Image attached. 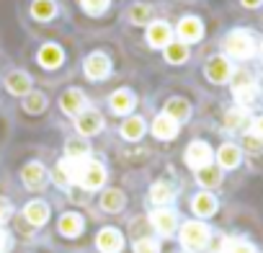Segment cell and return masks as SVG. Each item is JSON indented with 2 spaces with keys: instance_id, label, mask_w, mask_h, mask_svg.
Returning a JSON list of instances; mask_svg holds the SVG:
<instances>
[{
  "instance_id": "obj_31",
  "label": "cell",
  "mask_w": 263,
  "mask_h": 253,
  "mask_svg": "<svg viewBox=\"0 0 263 253\" xmlns=\"http://www.w3.org/2000/svg\"><path fill=\"white\" fill-rule=\"evenodd\" d=\"M232 70H235V65H232L219 49L206 52V55L201 57V62H199V75H201V80H204L209 88H227Z\"/></svg>"
},
{
  "instance_id": "obj_1",
  "label": "cell",
  "mask_w": 263,
  "mask_h": 253,
  "mask_svg": "<svg viewBox=\"0 0 263 253\" xmlns=\"http://www.w3.org/2000/svg\"><path fill=\"white\" fill-rule=\"evenodd\" d=\"M132 75H140V62L126 49L119 31L80 37V57L75 73V80L80 85L98 93Z\"/></svg>"
},
{
  "instance_id": "obj_40",
  "label": "cell",
  "mask_w": 263,
  "mask_h": 253,
  "mask_svg": "<svg viewBox=\"0 0 263 253\" xmlns=\"http://www.w3.org/2000/svg\"><path fill=\"white\" fill-rule=\"evenodd\" d=\"M240 150H242V155H263V140L258 137V135H253V132H242L240 135Z\"/></svg>"
},
{
  "instance_id": "obj_11",
  "label": "cell",
  "mask_w": 263,
  "mask_h": 253,
  "mask_svg": "<svg viewBox=\"0 0 263 253\" xmlns=\"http://www.w3.org/2000/svg\"><path fill=\"white\" fill-rule=\"evenodd\" d=\"M168 19L178 42L199 49L212 34V21L199 0H168Z\"/></svg>"
},
{
  "instance_id": "obj_27",
  "label": "cell",
  "mask_w": 263,
  "mask_h": 253,
  "mask_svg": "<svg viewBox=\"0 0 263 253\" xmlns=\"http://www.w3.org/2000/svg\"><path fill=\"white\" fill-rule=\"evenodd\" d=\"M78 171L80 163H72L67 158H62L54 148L52 153V163H49V191L62 202L72 189H78Z\"/></svg>"
},
{
  "instance_id": "obj_23",
  "label": "cell",
  "mask_w": 263,
  "mask_h": 253,
  "mask_svg": "<svg viewBox=\"0 0 263 253\" xmlns=\"http://www.w3.org/2000/svg\"><path fill=\"white\" fill-rule=\"evenodd\" d=\"M258 44H260V39L250 29L235 26V29H230V31L222 34L217 49L235 65V62H250L253 57H258Z\"/></svg>"
},
{
  "instance_id": "obj_49",
  "label": "cell",
  "mask_w": 263,
  "mask_h": 253,
  "mask_svg": "<svg viewBox=\"0 0 263 253\" xmlns=\"http://www.w3.org/2000/svg\"><path fill=\"white\" fill-rule=\"evenodd\" d=\"M0 176H3V168H0Z\"/></svg>"
},
{
  "instance_id": "obj_22",
  "label": "cell",
  "mask_w": 263,
  "mask_h": 253,
  "mask_svg": "<svg viewBox=\"0 0 263 253\" xmlns=\"http://www.w3.org/2000/svg\"><path fill=\"white\" fill-rule=\"evenodd\" d=\"M114 166L108 160V155L103 150H98L96 155H90L85 163H80V171H78V189L85 194V196H93L98 194L111 178H114Z\"/></svg>"
},
{
  "instance_id": "obj_24",
  "label": "cell",
  "mask_w": 263,
  "mask_h": 253,
  "mask_svg": "<svg viewBox=\"0 0 263 253\" xmlns=\"http://www.w3.org/2000/svg\"><path fill=\"white\" fill-rule=\"evenodd\" d=\"M212 238H214V227L209 222H201V220H194V217H183L173 243L178 245V250H186V253H206Z\"/></svg>"
},
{
  "instance_id": "obj_38",
  "label": "cell",
  "mask_w": 263,
  "mask_h": 253,
  "mask_svg": "<svg viewBox=\"0 0 263 253\" xmlns=\"http://www.w3.org/2000/svg\"><path fill=\"white\" fill-rule=\"evenodd\" d=\"M189 178H191L194 189H201V191H217L224 184V173L214 163L212 166H204V168H199L194 173H189Z\"/></svg>"
},
{
  "instance_id": "obj_17",
  "label": "cell",
  "mask_w": 263,
  "mask_h": 253,
  "mask_svg": "<svg viewBox=\"0 0 263 253\" xmlns=\"http://www.w3.org/2000/svg\"><path fill=\"white\" fill-rule=\"evenodd\" d=\"M165 13H168V0H124L116 31L121 37H132L150 26L153 21L163 19Z\"/></svg>"
},
{
  "instance_id": "obj_5",
  "label": "cell",
  "mask_w": 263,
  "mask_h": 253,
  "mask_svg": "<svg viewBox=\"0 0 263 253\" xmlns=\"http://www.w3.org/2000/svg\"><path fill=\"white\" fill-rule=\"evenodd\" d=\"M140 181L137 176H124V173H114V178L90 196L88 209L93 212V217L98 222H121L124 217H129L135 209H140Z\"/></svg>"
},
{
  "instance_id": "obj_41",
  "label": "cell",
  "mask_w": 263,
  "mask_h": 253,
  "mask_svg": "<svg viewBox=\"0 0 263 253\" xmlns=\"http://www.w3.org/2000/svg\"><path fill=\"white\" fill-rule=\"evenodd\" d=\"M219 253H258L245 238H232V235H224V243H222V250Z\"/></svg>"
},
{
  "instance_id": "obj_32",
  "label": "cell",
  "mask_w": 263,
  "mask_h": 253,
  "mask_svg": "<svg viewBox=\"0 0 263 253\" xmlns=\"http://www.w3.org/2000/svg\"><path fill=\"white\" fill-rule=\"evenodd\" d=\"M194 60H196V49L178 42V39H173L150 65H155L158 70H165V73H181L189 65H194Z\"/></svg>"
},
{
  "instance_id": "obj_9",
  "label": "cell",
  "mask_w": 263,
  "mask_h": 253,
  "mask_svg": "<svg viewBox=\"0 0 263 253\" xmlns=\"http://www.w3.org/2000/svg\"><path fill=\"white\" fill-rule=\"evenodd\" d=\"M183 191H186V181H183L181 171L168 158H163L155 168H150L142 176V181H140V204H142V209L178 207Z\"/></svg>"
},
{
  "instance_id": "obj_29",
  "label": "cell",
  "mask_w": 263,
  "mask_h": 253,
  "mask_svg": "<svg viewBox=\"0 0 263 253\" xmlns=\"http://www.w3.org/2000/svg\"><path fill=\"white\" fill-rule=\"evenodd\" d=\"M227 88H230L232 103L240 106V109H245V111H250V109L255 106V101L260 98V85H258L255 75H253L248 67H237V65H235Z\"/></svg>"
},
{
  "instance_id": "obj_19",
  "label": "cell",
  "mask_w": 263,
  "mask_h": 253,
  "mask_svg": "<svg viewBox=\"0 0 263 253\" xmlns=\"http://www.w3.org/2000/svg\"><path fill=\"white\" fill-rule=\"evenodd\" d=\"M65 132H72V135H78V137L93 142L98 150H103L106 142L111 140V121H108V116L103 114V109H101L98 103H93L90 109H85V111L67 127Z\"/></svg>"
},
{
  "instance_id": "obj_18",
  "label": "cell",
  "mask_w": 263,
  "mask_h": 253,
  "mask_svg": "<svg viewBox=\"0 0 263 253\" xmlns=\"http://www.w3.org/2000/svg\"><path fill=\"white\" fill-rule=\"evenodd\" d=\"M36 78L31 75V70L13 57H6L3 70H0V103L13 106L16 101H21L26 93H31L36 88Z\"/></svg>"
},
{
  "instance_id": "obj_39",
  "label": "cell",
  "mask_w": 263,
  "mask_h": 253,
  "mask_svg": "<svg viewBox=\"0 0 263 253\" xmlns=\"http://www.w3.org/2000/svg\"><path fill=\"white\" fill-rule=\"evenodd\" d=\"M16 130H18V124H16V119H13L11 106L0 103V160H3V155L8 153V148H11V142H13Z\"/></svg>"
},
{
  "instance_id": "obj_16",
  "label": "cell",
  "mask_w": 263,
  "mask_h": 253,
  "mask_svg": "<svg viewBox=\"0 0 263 253\" xmlns=\"http://www.w3.org/2000/svg\"><path fill=\"white\" fill-rule=\"evenodd\" d=\"M11 111H13V119L18 127H26V130L49 127L52 114H54V91L47 85H36L31 93H26L21 101H16L11 106Z\"/></svg>"
},
{
  "instance_id": "obj_26",
  "label": "cell",
  "mask_w": 263,
  "mask_h": 253,
  "mask_svg": "<svg viewBox=\"0 0 263 253\" xmlns=\"http://www.w3.org/2000/svg\"><path fill=\"white\" fill-rule=\"evenodd\" d=\"M147 127H150V106L132 114L121 121L111 124V140L116 145H142L147 142Z\"/></svg>"
},
{
  "instance_id": "obj_4",
  "label": "cell",
  "mask_w": 263,
  "mask_h": 253,
  "mask_svg": "<svg viewBox=\"0 0 263 253\" xmlns=\"http://www.w3.org/2000/svg\"><path fill=\"white\" fill-rule=\"evenodd\" d=\"M98 220L88 207L60 204L49 227V243L65 253H88Z\"/></svg>"
},
{
  "instance_id": "obj_47",
  "label": "cell",
  "mask_w": 263,
  "mask_h": 253,
  "mask_svg": "<svg viewBox=\"0 0 263 253\" xmlns=\"http://www.w3.org/2000/svg\"><path fill=\"white\" fill-rule=\"evenodd\" d=\"M258 57H260V62H263V42L258 44Z\"/></svg>"
},
{
  "instance_id": "obj_50",
  "label": "cell",
  "mask_w": 263,
  "mask_h": 253,
  "mask_svg": "<svg viewBox=\"0 0 263 253\" xmlns=\"http://www.w3.org/2000/svg\"><path fill=\"white\" fill-rule=\"evenodd\" d=\"M0 52H3V47H0Z\"/></svg>"
},
{
  "instance_id": "obj_36",
  "label": "cell",
  "mask_w": 263,
  "mask_h": 253,
  "mask_svg": "<svg viewBox=\"0 0 263 253\" xmlns=\"http://www.w3.org/2000/svg\"><path fill=\"white\" fill-rule=\"evenodd\" d=\"M242 160H245V155H242V150H240V145L235 140H224V142H219L214 148V166H219L222 173L237 171L242 166Z\"/></svg>"
},
{
  "instance_id": "obj_15",
  "label": "cell",
  "mask_w": 263,
  "mask_h": 253,
  "mask_svg": "<svg viewBox=\"0 0 263 253\" xmlns=\"http://www.w3.org/2000/svg\"><path fill=\"white\" fill-rule=\"evenodd\" d=\"M121 39H124L126 49L135 55L137 62H153V60L176 39V34H173V24H171V19H168V13H165L163 19L153 21V24L145 26L142 31L132 34V37H121Z\"/></svg>"
},
{
  "instance_id": "obj_34",
  "label": "cell",
  "mask_w": 263,
  "mask_h": 253,
  "mask_svg": "<svg viewBox=\"0 0 263 253\" xmlns=\"http://www.w3.org/2000/svg\"><path fill=\"white\" fill-rule=\"evenodd\" d=\"M57 153H60L62 158L72 160V163H85L90 155L98 153V148H96L93 142H88V140L72 135V132H62V142H60Z\"/></svg>"
},
{
  "instance_id": "obj_30",
  "label": "cell",
  "mask_w": 263,
  "mask_h": 253,
  "mask_svg": "<svg viewBox=\"0 0 263 253\" xmlns=\"http://www.w3.org/2000/svg\"><path fill=\"white\" fill-rule=\"evenodd\" d=\"M145 217H147L150 230L163 243H173L176 240V232L181 227L183 212L178 207H150V209H145Z\"/></svg>"
},
{
  "instance_id": "obj_3",
  "label": "cell",
  "mask_w": 263,
  "mask_h": 253,
  "mask_svg": "<svg viewBox=\"0 0 263 253\" xmlns=\"http://www.w3.org/2000/svg\"><path fill=\"white\" fill-rule=\"evenodd\" d=\"M16 19L26 39H44L72 31V16L67 0H18Z\"/></svg>"
},
{
  "instance_id": "obj_7",
  "label": "cell",
  "mask_w": 263,
  "mask_h": 253,
  "mask_svg": "<svg viewBox=\"0 0 263 253\" xmlns=\"http://www.w3.org/2000/svg\"><path fill=\"white\" fill-rule=\"evenodd\" d=\"M52 145H29L16 155L8 176L18 191V196H39L49 194V163H52Z\"/></svg>"
},
{
  "instance_id": "obj_13",
  "label": "cell",
  "mask_w": 263,
  "mask_h": 253,
  "mask_svg": "<svg viewBox=\"0 0 263 253\" xmlns=\"http://www.w3.org/2000/svg\"><path fill=\"white\" fill-rule=\"evenodd\" d=\"M103 153L108 155L111 166L116 173H124V176H137L142 178L150 168H155L163 155L150 145V142H142V145H116V142H106Z\"/></svg>"
},
{
  "instance_id": "obj_12",
  "label": "cell",
  "mask_w": 263,
  "mask_h": 253,
  "mask_svg": "<svg viewBox=\"0 0 263 253\" xmlns=\"http://www.w3.org/2000/svg\"><path fill=\"white\" fill-rule=\"evenodd\" d=\"M147 106L153 111H160L171 119H176L178 124L189 127L194 119H196V111H199V98L191 88H186L181 80H168V83H160L158 88H150V98H147Z\"/></svg>"
},
{
  "instance_id": "obj_42",
  "label": "cell",
  "mask_w": 263,
  "mask_h": 253,
  "mask_svg": "<svg viewBox=\"0 0 263 253\" xmlns=\"http://www.w3.org/2000/svg\"><path fill=\"white\" fill-rule=\"evenodd\" d=\"M13 253H60L49 240H42V243H18Z\"/></svg>"
},
{
  "instance_id": "obj_43",
  "label": "cell",
  "mask_w": 263,
  "mask_h": 253,
  "mask_svg": "<svg viewBox=\"0 0 263 253\" xmlns=\"http://www.w3.org/2000/svg\"><path fill=\"white\" fill-rule=\"evenodd\" d=\"M16 245H18V240H16L13 230L11 227H0V253H13Z\"/></svg>"
},
{
  "instance_id": "obj_2",
  "label": "cell",
  "mask_w": 263,
  "mask_h": 253,
  "mask_svg": "<svg viewBox=\"0 0 263 253\" xmlns=\"http://www.w3.org/2000/svg\"><path fill=\"white\" fill-rule=\"evenodd\" d=\"M78 57H80V37L75 31L44 39H26L21 52V62L31 70L36 83L52 91L75 80Z\"/></svg>"
},
{
  "instance_id": "obj_35",
  "label": "cell",
  "mask_w": 263,
  "mask_h": 253,
  "mask_svg": "<svg viewBox=\"0 0 263 253\" xmlns=\"http://www.w3.org/2000/svg\"><path fill=\"white\" fill-rule=\"evenodd\" d=\"M18 191L8 176V171L3 168V176H0V227H8L16 217V209H18Z\"/></svg>"
},
{
  "instance_id": "obj_48",
  "label": "cell",
  "mask_w": 263,
  "mask_h": 253,
  "mask_svg": "<svg viewBox=\"0 0 263 253\" xmlns=\"http://www.w3.org/2000/svg\"><path fill=\"white\" fill-rule=\"evenodd\" d=\"M173 253H186V250H173Z\"/></svg>"
},
{
  "instance_id": "obj_44",
  "label": "cell",
  "mask_w": 263,
  "mask_h": 253,
  "mask_svg": "<svg viewBox=\"0 0 263 253\" xmlns=\"http://www.w3.org/2000/svg\"><path fill=\"white\" fill-rule=\"evenodd\" d=\"M248 132H253V135H258V137L263 140V116H255V119H250Z\"/></svg>"
},
{
  "instance_id": "obj_8",
  "label": "cell",
  "mask_w": 263,
  "mask_h": 253,
  "mask_svg": "<svg viewBox=\"0 0 263 253\" xmlns=\"http://www.w3.org/2000/svg\"><path fill=\"white\" fill-rule=\"evenodd\" d=\"M96 96V103L103 109V114L108 116V121H121L132 114H137L142 109H147V98H150V88L147 83L142 80V73L140 75H132V78H124L98 93Z\"/></svg>"
},
{
  "instance_id": "obj_45",
  "label": "cell",
  "mask_w": 263,
  "mask_h": 253,
  "mask_svg": "<svg viewBox=\"0 0 263 253\" xmlns=\"http://www.w3.org/2000/svg\"><path fill=\"white\" fill-rule=\"evenodd\" d=\"M237 6L245 8V11H255V8L263 6V0H237Z\"/></svg>"
},
{
  "instance_id": "obj_46",
  "label": "cell",
  "mask_w": 263,
  "mask_h": 253,
  "mask_svg": "<svg viewBox=\"0 0 263 253\" xmlns=\"http://www.w3.org/2000/svg\"><path fill=\"white\" fill-rule=\"evenodd\" d=\"M6 57H8L6 52H0V70H3V62H6Z\"/></svg>"
},
{
  "instance_id": "obj_21",
  "label": "cell",
  "mask_w": 263,
  "mask_h": 253,
  "mask_svg": "<svg viewBox=\"0 0 263 253\" xmlns=\"http://www.w3.org/2000/svg\"><path fill=\"white\" fill-rule=\"evenodd\" d=\"M183 130H186V127L178 124L176 119H171V116H165V114L150 109L147 142H150L163 158H168V155L178 148V142H181V137H183Z\"/></svg>"
},
{
  "instance_id": "obj_20",
  "label": "cell",
  "mask_w": 263,
  "mask_h": 253,
  "mask_svg": "<svg viewBox=\"0 0 263 253\" xmlns=\"http://www.w3.org/2000/svg\"><path fill=\"white\" fill-rule=\"evenodd\" d=\"M121 225L129 238V253H165V243L150 230L142 207L135 209L129 217H124Z\"/></svg>"
},
{
  "instance_id": "obj_6",
  "label": "cell",
  "mask_w": 263,
  "mask_h": 253,
  "mask_svg": "<svg viewBox=\"0 0 263 253\" xmlns=\"http://www.w3.org/2000/svg\"><path fill=\"white\" fill-rule=\"evenodd\" d=\"M62 202L49 191V194H39V196H21L18 209L13 222L8 225L16 235L18 243H42L49 240V227L54 220V212Z\"/></svg>"
},
{
  "instance_id": "obj_14",
  "label": "cell",
  "mask_w": 263,
  "mask_h": 253,
  "mask_svg": "<svg viewBox=\"0 0 263 253\" xmlns=\"http://www.w3.org/2000/svg\"><path fill=\"white\" fill-rule=\"evenodd\" d=\"M96 103V96L93 91H88L85 85H80L78 80H70L60 88H54V114H52V124L54 130L65 132L67 127L85 111Z\"/></svg>"
},
{
  "instance_id": "obj_33",
  "label": "cell",
  "mask_w": 263,
  "mask_h": 253,
  "mask_svg": "<svg viewBox=\"0 0 263 253\" xmlns=\"http://www.w3.org/2000/svg\"><path fill=\"white\" fill-rule=\"evenodd\" d=\"M214 163V145L204 137H189L181 148V168L186 173H194L204 166Z\"/></svg>"
},
{
  "instance_id": "obj_25",
  "label": "cell",
  "mask_w": 263,
  "mask_h": 253,
  "mask_svg": "<svg viewBox=\"0 0 263 253\" xmlns=\"http://www.w3.org/2000/svg\"><path fill=\"white\" fill-rule=\"evenodd\" d=\"M178 209L183 212V217H194V220H201V222H212L219 209H222V202L217 196V191H201V189H189L183 191L181 202H178Z\"/></svg>"
},
{
  "instance_id": "obj_10",
  "label": "cell",
  "mask_w": 263,
  "mask_h": 253,
  "mask_svg": "<svg viewBox=\"0 0 263 253\" xmlns=\"http://www.w3.org/2000/svg\"><path fill=\"white\" fill-rule=\"evenodd\" d=\"M67 3L72 31L78 37H98L116 31L124 0H67Z\"/></svg>"
},
{
  "instance_id": "obj_28",
  "label": "cell",
  "mask_w": 263,
  "mask_h": 253,
  "mask_svg": "<svg viewBox=\"0 0 263 253\" xmlns=\"http://www.w3.org/2000/svg\"><path fill=\"white\" fill-rule=\"evenodd\" d=\"M88 253H129V238L121 222H98Z\"/></svg>"
},
{
  "instance_id": "obj_37",
  "label": "cell",
  "mask_w": 263,
  "mask_h": 253,
  "mask_svg": "<svg viewBox=\"0 0 263 253\" xmlns=\"http://www.w3.org/2000/svg\"><path fill=\"white\" fill-rule=\"evenodd\" d=\"M250 111H245V109H240V106H227L224 111H222V130L227 132V135H242V132H248V127H250Z\"/></svg>"
}]
</instances>
